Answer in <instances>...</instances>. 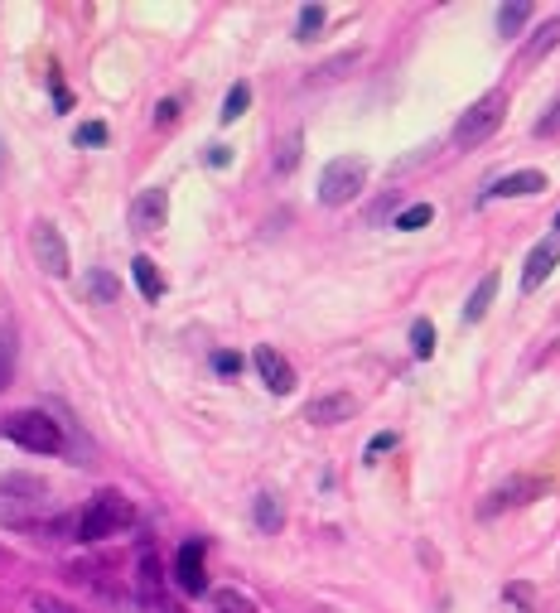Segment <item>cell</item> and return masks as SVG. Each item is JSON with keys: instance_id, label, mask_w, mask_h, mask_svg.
<instances>
[{"instance_id": "14", "label": "cell", "mask_w": 560, "mask_h": 613, "mask_svg": "<svg viewBox=\"0 0 560 613\" xmlns=\"http://www.w3.org/2000/svg\"><path fill=\"white\" fill-rule=\"evenodd\" d=\"M493 295H498V271H488V276L474 285V295H469V305H464V324H478L488 305H493Z\"/></svg>"}, {"instance_id": "9", "label": "cell", "mask_w": 560, "mask_h": 613, "mask_svg": "<svg viewBox=\"0 0 560 613\" xmlns=\"http://www.w3.org/2000/svg\"><path fill=\"white\" fill-rule=\"evenodd\" d=\"M174 585L184 594H208V575H203V541H184L174 556Z\"/></svg>"}, {"instance_id": "23", "label": "cell", "mask_w": 560, "mask_h": 613, "mask_svg": "<svg viewBox=\"0 0 560 613\" xmlns=\"http://www.w3.org/2000/svg\"><path fill=\"white\" fill-rule=\"evenodd\" d=\"M411 353H416V358H430V353H435V324H430V319H416V324H411Z\"/></svg>"}, {"instance_id": "37", "label": "cell", "mask_w": 560, "mask_h": 613, "mask_svg": "<svg viewBox=\"0 0 560 613\" xmlns=\"http://www.w3.org/2000/svg\"><path fill=\"white\" fill-rule=\"evenodd\" d=\"M556 232H560V218H556Z\"/></svg>"}, {"instance_id": "24", "label": "cell", "mask_w": 560, "mask_h": 613, "mask_svg": "<svg viewBox=\"0 0 560 613\" xmlns=\"http://www.w3.org/2000/svg\"><path fill=\"white\" fill-rule=\"evenodd\" d=\"M556 44H560V20H551V25H541V29H536V39L527 44V58L536 63V58L546 54V49H556Z\"/></svg>"}, {"instance_id": "4", "label": "cell", "mask_w": 560, "mask_h": 613, "mask_svg": "<svg viewBox=\"0 0 560 613\" xmlns=\"http://www.w3.org/2000/svg\"><path fill=\"white\" fill-rule=\"evenodd\" d=\"M367 184V160L363 155H338L324 165L319 174V203L324 208H343V203H353V198L363 194Z\"/></svg>"}, {"instance_id": "20", "label": "cell", "mask_w": 560, "mask_h": 613, "mask_svg": "<svg viewBox=\"0 0 560 613\" xmlns=\"http://www.w3.org/2000/svg\"><path fill=\"white\" fill-rule=\"evenodd\" d=\"M213 613H261V609H256L247 594H237V589H218L213 594Z\"/></svg>"}, {"instance_id": "38", "label": "cell", "mask_w": 560, "mask_h": 613, "mask_svg": "<svg viewBox=\"0 0 560 613\" xmlns=\"http://www.w3.org/2000/svg\"><path fill=\"white\" fill-rule=\"evenodd\" d=\"M0 560H5V551H0Z\"/></svg>"}, {"instance_id": "8", "label": "cell", "mask_w": 560, "mask_h": 613, "mask_svg": "<svg viewBox=\"0 0 560 613\" xmlns=\"http://www.w3.org/2000/svg\"><path fill=\"white\" fill-rule=\"evenodd\" d=\"M560 261V232H551V237H541L532 247V256H527V266H522V295H532V290H541V280L556 271Z\"/></svg>"}, {"instance_id": "16", "label": "cell", "mask_w": 560, "mask_h": 613, "mask_svg": "<svg viewBox=\"0 0 560 613\" xmlns=\"http://www.w3.org/2000/svg\"><path fill=\"white\" fill-rule=\"evenodd\" d=\"M140 594H145V604H165V594H160V560H155V551H140Z\"/></svg>"}, {"instance_id": "28", "label": "cell", "mask_w": 560, "mask_h": 613, "mask_svg": "<svg viewBox=\"0 0 560 613\" xmlns=\"http://www.w3.org/2000/svg\"><path fill=\"white\" fill-rule=\"evenodd\" d=\"M10 372H15V338L0 334V391H5V382H10Z\"/></svg>"}, {"instance_id": "17", "label": "cell", "mask_w": 560, "mask_h": 613, "mask_svg": "<svg viewBox=\"0 0 560 613\" xmlns=\"http://www.w3.org/2000/svg\"><path fill=\"white\" fill-rule=\"evenodd\" d=\"M527 20H532V5H527V0H512V5H498V29H503L507 39H517Z\"/></svg>"}, {"instance_id": "32", "label": "cell", "mask_w": 560, "mask_h": 613, "mask_svg": "<svg viewBox=\"0 0 560 613\" xmlns=\"http://www.w3.org/2000/svg\"><path fill=\"white\" fill-rule=\"evenodd\" d=\"M556 131H560V97L551 102V112L536 121V136H556Z\"/></svg>"}, {"instance_id": "33", "label": "cell", "mask_w": 560, "mask_h": 613, "mask_svg": "<svg viewBox=\"0 0 560 613\" xmlns=\"http://www.w3.org/2000/svg\"><path fill=\"white\" fill-rule=\"evenodd\" d=\"M174 116H179V102L169 97V102H160V107H155V126H169Z\"/></svg>"}, {"instance_id": "30", "label": "cell", "mask_w": 560, "mask_h": 613, "mask_svg": "<svg viewBox=\"0 0 560 613\" xmlns=\"http://www.w3.org/2000/svg\"><path fill=\"white\" fill-rule=\"evenodd\" d=\"M387 449H396V430H382V435H372V445H367V464H372V459H377V454H387Z\"/></svg>"}, {"instance_id": "31", "label": "cell", "mask_w": 560, "mask_h": 613, "mask_svg": "<svg viewBox=\"0 0 560 613\" xmlns=\"http://www.w3.org/2000/svg\"><path fill=\"white\" fill-rule=\"evenodd\" d=\"M107 140V126L102 121H87V126H78V145H102Z\"/></svg>"}, {"instance_id": "36", "label": "cell", "mask_w": 560, "mask_h": 613, "mask_svg": "<svg viewBox=\"0 0 560 613\" xmlns=\"http://www.w3.org/2000/svg\"><path fill=\"white\" fill-rule=\"evenodd\" d=\"M319 613H338V609H319Z\"/></svg>"}, {"instance_id": "10", "label": "cell", "mask_w": 560, "mask_h": 613, "mask_svg": "<svg viewBox=\"0 0 560 613\" xmlns=\"http://www.w3.org/2000/svg\"><path fill=\"white\" fill-rule=\"evenodd\" d=\"M358 416V396L348 391H329V396H314L305 406V420L309 425H343V420Z\"/></svg>"}, {"instance_id": "11", "label": "cell", "mask_w": 560, "mask_h": 613, "mask_svg": "<svg viewBox=\"0 0 560 613\" xmlns=\"http://www.w3.org/2000/svg\"><path fill=\"white\" fill-rule=\"evenodd\" d=\"M169 218V194L165 189H140L131 203V227L136 232H160Z\"/></svg>"}, {"instance_id": "22", "label": "cell", "mask_w": 560, "mask_h": 613, "mask_svg": "<svg viewBox=\"0 0 560 613\" xmlns=\"http://www.w3.org/2000/svg\"><path fill=\"white\" fill-rule=\"evenodd\" d=\"M280 522H285L280 502L271 498V493H261V498H256V527H261V531H280Z\"/></svg>"}, {"instance_id": "5", "label": "cell", "mask_w": 560, "mask_h": 613, "mask_svg": "<svg viewBox=\"0 0 560 613\" xmlns=\"http://www.w3.org/2000/svg\"><path fill=\"white\" fill-rule=\"evenodd\" d=\"M503 116H507V92H503V87L483 92L474 107L454 121V145H483V140L503 126Z\"/></svg>"}, {"instance_id": "21", "label": "cell", "mask_w": 560, "mask_h": 613, "mask_svg": "<svg viewBox=\"0 0 560 613\" xmlns=\"http://www.w3.org/2000/svg\"><path fill=\"white\" fill-rule=\"evenodd\" d=\"M300 145H305V136H300V131H290V136L280 140V150H276V174H290V169L300 165Z\"/></svg>"}, {"instance_id": "1", "label": "cell", "mask_w": 560, "mask_h": 613, "mask_svg": "<svg viewBox=\"0 0 560 613\" xmlns=\"http://www.w3.org/2000/svg\"><path fill=\"white\" fill-rule=\"evenodd\" d=\"M131 522H136V507L121 498L116 488H102V493H97V498H92L83 512L73 517V541L92 546V541H102V536H116V531L131 527Z\"/></svg>"}, {"instance_id": "13", "label": "cell", "mask_w": 560, "mask_h": 613, "mask_svg": "<svg viewBox=\"0 0 560 613\" xmlns=\"http://www.w3.org/2000/svg\"><path fill=\"white\" fill-rule=\"evenodd\" d=\"M541 189H546L541 169H517V174H503L483 198H527V194H541Z\"/></svg>"}, {"instance_id": "12", "label": "cell", "mask_w": 560, "mask_h": 613, "mask_svg": "<svg viewBox=\"0 0 560 613\" xmlns=\"http://www.w3.org/2000/svg\"><path fill=\"white\" fill-rule=\"evenodd\" d=\"M252 363H256V372H261V382H266V387L276 391V396H285V391H295V367L285 363V358H280V353L271 348V343H261V348H256V353H252Z\"/></svg>"}, {"instance_id": "34", "label": "cell", "mask_w": 560, "mask_h": 613, "mask_svg": "<svg viewBox=\"0 0 560 613\" xmlns=\"http://www.w3.org/2000/svg\"><path fill=\"white\" fill-rule=\"evenodd\" d=\"M507 599H512V604H522V609H532V589L527 585H507Z\"/></svg>"}, {"instance_id": "6", "label": "cell", "mask_w": 560, "mask_h": 613, "mask_svg": "<svg viewBox=\"0 0 560 613\" xmlns=\"http://www.w3.org/2000/svg\"><path fill=\"white\" fill-rule=\"evenodd\" d=\"M29 251H34V261H39L54 280L68 276V242H63V232H58L54 223H34V232H29Z\"/></svg>"}, {"instance_id": "27", "label": "cell", "mask_w": 560, "mask_h": 613, "mask_svg": "<svg viewBox=\"0 0 560 613\" xmlns=\"http://www.w3.org/2000/svg\"><path fill=\"white\" fill-rule=\"evenodd\" d=\"M87 290L107 305V300H116V290H121V285L112 280V271H87Z\"/></svg>"}, {"instance_id": "25", "label": "cell", "mask_w": 560, "mask_h": 613, "mask_svg": "<svg viewBox=\"0 0 560 613\" xmlns=\"http://www.w3.org/2000/svg\"><path fill=\"white\" fill-rule=\"evenodd\" d=\"M430 218H435V208H430V203H411L406 213H396V227H401V232H420Z\"/></svg>"}, {"instance_id": "19", "label": "cell", "mask_w": 560, "mask_h": 613, "mask_svg": "<svg viewBox=\"0 0 560 613\" xmlns=\"http://www.w3.org/2000/svg\"><path fill=\"white\" fill-rule=\"evenodd\" d=\"M324 20H329V10H324V5H305V10H300V25H295V39L309 44V39L324 29Z\"/></svg>"}, {"instance_id": "7", "label": "cell", "mask_w": 560, "mask_h": 613, "mask_svg": "<svg viewBox=\"0 0 560 613\" xmlns=\"http://www.w3.org/2000/svg\"><path fill=\"white\" fill-rule=\"evenodd\" d=\"M541 493H546V478H507L503 488L488 493V502L478 507V517H498L507 507H527V502H536Z\"/></svg>"}, {"instance_id": "18", "label": "cell", "mask_w": 560, "mask_h": 613, "mask_svg": "<svg viewBox=\"0 0 560 613\" xmlns=\"http://www.w3.org/2000/svg\"><path fill=\"white\" fill-rule=\"evenodd\" d=\"M247 107H252V87H247V83H232V87H227V102H223V112H218V116H223L227 126H232V121L247 112Z\"/></svg>"}, {"instance_id": "15", "label": "cell", "mask_w": 560, "mask_h": 613, "mask_svg": "<svg viewBox=\"0 0 560 613\" xmlns=\"http://www.w3.org/2000/svg\"><path fill=\"white\" fill-rule=\"evenodd\" d=\"M131 276H136L145 300H160V295H165V276H160V266H155L150 256H136V261H131Z\"/></svg>"}, {"instance_id": "3", "label": "cell", "mask_w": 560, "mask_h": 613, "mask_svg": "<svg viewBox=\"0 0 560 613\" xmlns=\"http://www.w3.org/2000/svg\"><path fill=\"white\" fill-rule=\"evenodd\" d=\"M44 507H49L44 478H34V474H5L0 478V517H5L10 527H29Z\"/></svg>"}, {"instance_id": "29", "label": "cell", "mask_w": 560, "mask_h": 613, "mask_svg": "<svg viewBox=\"0 0 560 613\" xmlns=\"http://www.w3.org/2000/svg\"><path fill=\"white\" fill-rule=\"evenodd\" d=\"M213 372H218V377H237V372H242V358H237V353H213Z\"/></svg>"}, {"instance_id": "35", "label": "cell", "mask_w": 560, "mask_h": 613, "mask_svg": "<svg viewBox=\"0 0 560 613\" xmlns=\"http://www.w3.org/2000/svg\"><path fill=\"white\" fill-rule=\"evenodd\" d=\"M227 160H232V155H227V145H208V165L213 169H223Z\"/></svg>"}, {"instance_id": "26", "label": "cell", "mask_w": 560, "mask_h": 613, "mask_svg": "<svg viewBox=\"0 0 560 613\" xmlns=\"http://www.w3.org/2000/svg\"><path fill=\"white\" fill-rule=\"evenodd\" d=\"M29 613H83V609L58 599V594H29Z\"/></svg>"}, {"instance_id": "2", "label": "cell", "mask_w": 560, "mask_h": 613, "mask_svg": "<svg viewBox=\"0 0 560 613\" xmlns=\"http://www.w3.org/2000/svg\"><path fill=\"white\" fill-rule=\"evenodd\" d=\"M0 435L10 445L29 449V454H58L63 449V430H58V420L49 411H10L0 420Z\"/></svg>"}]
</instances>
